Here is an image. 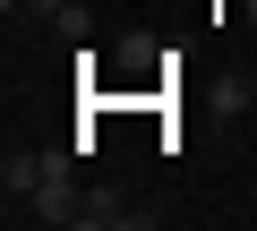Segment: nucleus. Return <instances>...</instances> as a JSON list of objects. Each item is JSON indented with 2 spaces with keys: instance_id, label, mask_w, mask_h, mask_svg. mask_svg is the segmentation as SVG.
I'll return each mask as SVG.
<instances>
[{
  "instance_id": "1",
  "label": "nucleus",
  "mask_w": 257,
  "mask_h": 231,
  "mask_svg": "<svg viewBox=\"0 0 257 231\" xmlns=\"http://www.w3.org/2000/svg\"><path fill=\"white\" fill-rule=\"evenodd\" d=\"M26 214H35V222H77V214H86V188H77L69 146H52V171H43V188L26 197Z\"/></svg>"
},
{
  "instance_id": "2",
  "label": "nucleus",
  "mask_w": 257,
  "mask_h": 231,
  "mask_svg": "<svg viewBox=\"0 0 257 231\" xmlns=\"http://www.w3.org/2000/svg\"><path fill=\"white\" fill-rule=\"evenodd\" d=\"M43 171H52V146L35 154V146H9V163H0V197H9V214H26V197L43 188Z\"/></svg>"
},
{
  "instance_id": "3",
  "label": "nucleus",
  "mask_w": 257,
  "mask_h": 231,
  "mask_svg": "<svg viewBox=\"0 0 257 231\" xmlns=\"http://www.w3.org/2000/svg\"><path fill=\"white\" fill-rule=\"evenodd\" d=\"M214 103H223V111H248V103H257V86H248L240 69H223V86H214Z\"/></svg>"
},
{
  "instance_id": "4",
  "label": "nucleus",
  "mask_w": 257,
  "mask_h": 231,
  "mask_svg": "<svg viewBox=\"0 0 257 231\" xmlns=\"http://www.w3.org/2000/svg\"><path fill=\"white\" fill-rule=\"evenodd\" d=\"M77 222H128V205H120L111 188H86V214H77Z\"/></svg>"
}]
</instances>
